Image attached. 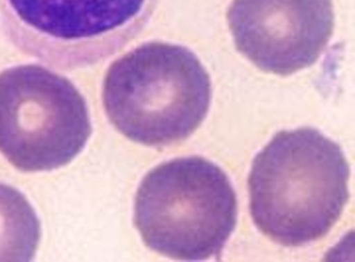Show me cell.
Wrapping results in <instances>:
<instances>
[{
    "label": "cell",
    "mask_w": 355,
    "mask_h": 262,
    "mask_svg": "<svg viewBox=\"0 0 355 262\" xmlns=\"http://www.w3.org/2000/svg\"><path fill=\"white\" fill-rule=\"evenodd\" d=\"M343 149L310 127L281 131L255 156L248 179L252 220L272 241L297 247L325 236L349 198Z\"/></svg>",
    "instance_id": "6da1fadb"
},
{
    "label": "cell",
    "mask_w": 355,
    "mask_h": 262,
    "mask_svg": "<svg viewBox=\"0 0 355 262\" xmlns=\"http://www.w3.org/2000/svg\"><path fill=\"white\" fill-rule=\"evenodd\" d=\"M209 76L185 47L151 42L111 64L103 85L106 115L123 136L147 146L184 140L205 118Z\"/></svg>",
    "instance_id": "7a4b0ae2"
},
{
    "label": "cell",
    "mask_w": 355,
    "mask_h": 262,
    "mask_svg": "<svg viewBox=\"0 0 355 262\" xmlns=\"http://www.w3.org/2000/svg\"><path fill=\"white\" fill-rule=\"evenodd\" d=\"M236 220V196L227 174L200 156L157 165L136 193L134 222L144 244L173 259L218 255Z\"/></svg>",
    "instance_id": "3957f363"
},
{
    "label": "cell",
    "mask_w": 355,
    "mask_h": 262,
    "mask_svg": "<svg viewBox=\"0 0 355 262\" xmlns=\"http://www.w3.org/2000/svg\"><path fill=\"white\" fill-rule=\"evenodd\" d=\"M91 133L85 99L67 78L35 64L0 72V152L17 170L65 165Z\"/></svg>",
    "instance_id": "277c9868"
},
{
    "label": "cell",
    "mask_w": 355,
    "mask_h": 262,
    "mask_svg": "<svg viewBox=\"0 0 355 262\" xmlns=\"http://www.w3.org/2000/svg\"><path fill=\"white\" fill-rule=\"evenodd\" d=\"M227 19L236 49L281 76L314 64L334 26L332 0H232Z\"/></svg>",
    "instance_id": "5b68a950"
},
{
    "label": "cell",
    "mask_w": 355,
    "mask_h": 262,
    "mask_svg": "<svg viewBox=\"0 0 355 262\" xmlns=\"http://www.w3.org/2000/svg\"><path fill=\"white\" fill-rule=\"evenodd\" d=\"M155 0H0V19L11 43L55 67L76 62L79 44L142 17Z\"/></svg>",
    "instance_id": "8992f818"
},
{
    "label": "cell",
    "mask_w": 355,
    "mask_h": 262,
    "mask_svg": "<svg viewBox=\"0 0 355 262\" xmlns=\"http://www.w3.org/2000/svg\"><path fill=\"white\" fill-rule=\"evenodd\" d=\"M40 238V221L28 199L18 190L0 183V261H31Z\"/></svg>",
    "instance_id": "52a82bcc"
}]
</instances>
